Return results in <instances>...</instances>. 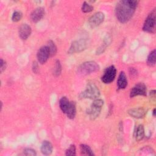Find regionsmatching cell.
I'll list each match as a JSON object with an SVG mask.
<instances>
[{
    "label": "cell",
    "mask_w": 156,
    "mask_h": 156,
    "mask_svg": "<svg viewBox=\"0 0 156 156\" xmlns=\"http://www.w3.org/2000/svg\"><path fill=\"white\" fill-rule=\"evenodd\" d=\"M138 1L136 0H122L119 1L115 7V14L118 20L124 23L133 16Z\"/></svg>",
    "instance_id": "obj_1"
},
{
    "label": "cell",
    "mask_w": 156,
    "mask_h": 156,
    "mask_svg": "<svg viewBox=\"0 0 156 156\" xmlns=\"http://www.w3.org/2000/svg\"><path fill=\"white\" fill-rule=\"evenodd\" d=\"M100 96V91L97 86L93 83H88L86 89L79 94L81 99H96Z\"/></svg>",
    "instance_id": "obj_2"
},
{
    "label": "cell",
    "mask_w": 156,
    "mask_h": 156,
    "mask_svg": "<svg viewBox=\"0 0 156 156\" xmlns=\"http://www.w3.org/2000/svg\"><path fill=\"white\" fill-rule=\"evenodd\" d=\"M99 66L94 61H88L84 62L79 66L77 71L79 74L82 75H87L92 73L98 71Z\"/></svg>",
    "instance_id": "obj_3"
},
{
    "label": "cell",
    "mask_w": 156,
    "mask_h": 156,
    "mask_svg": "<svg viewBox=\"0 0 156 156\" xmlns=\"http://www.w3.org/2000/svg\"><path fill=\"white\" fill-rule=\"evenodd\" d=\"M156 11L155 9L152 10L151 13L147 15L144 21L143 30L145 32L149 33H154L155 30L156 24Z\"/></svg>",
    "instance_id": "obj_4"
},
{
    "label": "cell",
    "mask_w": 156,
    "mask_h": 156,
    "mask_svg": "<svg viewBox=\"0 0 156 156\" xmlns=\"http://www.w3.org/2000/svg\"><path fill=\"white\" fill-rule=\"evenodd\" d=\"M103 105L104 101L101 99H96L93 101L87 112L91 120H94L99 116Z\"/></svg>",
    "instance_id": "obj_5"
},
{
    "label": "cell",
    "mask_w": 156,
    "mask_h": 156,
    "mask_svg": "<svg viewBox=\"0 0 156 156\" xmlns=\"http://www.w3.org/2000/svg\"><path fill=\"white\" fill-rule=\"evenodd\" d=\"M87 41L85 39H79L73 41L68 51L69 54H74L76 52H80L83 51L87 47Z\"/></svg>",
    "instance_id": "obj_6"
},
{
    "label": "cell",
    "mask_w": 156,
    "mask_h": 156,
    "mask_svg": "<svg viewBox=\"0 0 156 156\" xmlns=\"http://www.w3.org/2000/svg\"><path fill=\"white\" fill-rule=\"evenodd\" d=\"M116 74V69L113 65L107 68L104 71L103 76L101 77L102 81L105 83H110L112 82Z\"/></svg>",
    "instance_id": "obj_7"
},
{
    "label": "cell",
    "mask_w": 156,
    "mask_h": 156,
    "mask_svg": "<svg viewBox=\"0 0 156 156\" xmlns=\"http://www.w3.org/2000/svg\"><path fill=\"white\" fill-rule=\"evenodd\" d=\"M105 15L104 13L98 12L93 15L88 20V23L91 28H94L99 26L104 20Z\"/></svg>",
    "instance_id": "obj_8"
},
{
    "label": "cell",
    "mask_w": 156,
    "mask_h": 156,
    "mask_svg": "<svg viewBox=\"0 0 156 156\" xmlns=\"http://www.w3.org/2000/svg\"><path fill=\"white\" fill-rule=\"evenodd\" d=\"M49 56H50V51L47 45L41 46L38 49L37 54L38 61L41 64L45 63Z\"/></svg>",
    "instance_id": "obj_9"
},
{
    "label": "cell",
    "mask_w": 156,
    "mask_h": 156,
    "mask_svg": "<svg viewBox=\"0 0 156 156\" xmlns=\"http://www.w3.org/2000/svg\"><path fill=\"white\" fill-rule=\"evenodd\" d=\"M146 91L147 90L145 84L143 83H138L132 88L130 93V97L133 98L138 95L146 96Z\"/></svg>",
    "instance_id": "obj_10"
},
{
    "label": "cell",
    "mask_w": 156,
    "mask_h": 156,
    "mask_svg": "<svg viewBox=\"0 0 156 156\" xmlns=\"http://www.w3.org/2000/svg\"><path fill=\"white\" fill-rule=\"evenodd\" d=\"M45 13L44 8L39 7L36 8L30 14V19L34 23H37L40 21Z\"/></svg>",
    "instance_id": "obj_11"
},
{
    "label": "cell",
    "mask_w": 156,
    "mask_h": 156,
    "mask_svg": "<svg viewBox=\"0 0 156 156\" xmlns=\"http://www.w3.org/2000/svg\"><path fill=\"white\" fill-rule=\"evenodd\" d=\"M32 30L30 26L27 24H23L19 27L18 34L20 37L23 40H27L31 34Z\"/></svg>",
    "instance_id": "obj_12"
},
{
    "label": "cell",
    "mask_w": 156,
    "mask_h": 156,
    "mask_svg": "<svg viewBox=\"0 0 156 156\" xmlns=\"http://www.w3.org/2000/svg\"><path fill=\"white\" fill-rule=\"evenodd\" d=\"M147 113V110L143 107L131 108L128 110V113L133 118H142Z\"/></svg>",
    "instance_id": "obj_13"
},
{
    "label": "cell",
    "mask_w": 156,
    "mask_h": 156,
    "mask_svg": "<svg viewBox=\"0 0 156 156\" xmlns=\"http://www.w3.org/2000/svg\"><path fill=\"white\" fill-rule=\"evenodd\" d=\"M127 85V80L126 78V74L124 71H121L119 73L117 81V86L119 90L124 89Z\"/></svg>",
    "instance_id": "obj_14"
},
{
    "label": "cell",
    "mask_w": 156,
    "mask_h": 156,
    "mask_svg": "<svg viewBox=\"0 0 156 156\" xmlns=\"http://www.w3.org/2000/svg\"><path fill=\"white\" fill-rule=\"evenodd\" d=\"M52 144L46 140L43 141L41 146V152L43 154L45 155H50L52 152Z\"/></svg>",
    "instance_id": "obj_15"
},
{
    "label": "cell",
    "mask_w": 156,
    "mask_h": 156,
    "mask_svg": "<svg viewBox=\"0 0 156 156\" xmlns=\"http://www.w3.org/2000/svg\"><path fill=\"white\" fill-rule=\"evenodd\" d=\"M112 41V38L109 35H106V37L104 38V41L102 44L99 48H98L97 51H96V54H101L102 52H104V51L105 50L106 48L110 44Z\"/></svg>",
    "instance_id": "obj_16"
},
{
    "label": "cell",
    "mask_w": 156,
    "mask_h": 156,
    "mask_svg": "<svg viewBox=\"0 0 156 156\" xmlns=\"http://www.w3.org/2000/svg\"><path fill=\"white\" fill-rule=\"evenodd\" d=\"M70 105V102L67 99L66 97H62L59 101V105L61 110L64 113H66Z\"/></svg>",
    "instance_id": "obj_17"
},
{
    "label": "cell",
    "mask_w": 156,
    "mask_h": 156,
    "mask_svg": "<svg viewBox=\"0 0 156 156\" xmlns=\"http://www.w3.org/2000/svg\"><path fill=\"white\" fill-rule=\"evenodd\" d=\"M68 118L69 119H74L76 114V103L74 102H70L69 107L66 113Z\"/></svg>",
    "instance_id": "obj_18"
},
{
    "label": "cell",
    "mask_w": 156,
    "mask_h": 156,
    "mask_svg": "<svg viewBox=\"0 0 156 156\" xmlns=\"http://www.w3.org/2000/svg\"><path fill=\"white\" fill-rule=\"evenodd\" d=\"M144 136V129L143 125H139L135 132V140L137 141H141Z\"/></svg>",
    "instance_id": "obj_19"
},
{
    "label": "cell",
    "mask_w": 156,
    "mask_h": 156,
    "mask_svg": "<svg viewBox=\"0 0 156 156\" xmlns=\"http://www.w3.org/2000/svg\"><path fill=\"white\" fill-rule=\"evenodd\" d=\"M156 51L154 49L150 52L147 58V64L150 66H153L155 65L156 62Z\"/></svg>",
    "instance_id": "obj_20"
},
{
    "label": "cell",
    "mask_w": 156,
    "mask_h": 156,
    "mask_svg": "<svg viewBox=\"0 0 156 156\" xmlns=\"http://www.w3.org/2000/svg\"><path fill=\"white\" fill-rule=\"evenodd\" d=\"M81 154L85 155H94V153L90 147L87 144H82L80 145Z\"/></svg>",
    "instance_id": "obj_21"
},
{
    "label": "cell",
    "mask_w": 156,
    "mask_h": 156,
    "mask_svg": "<svg viewBox=\"0 0 156 156\" xmlns=\"http://www.w3.org/2000/svg\"><path fill=\"white\" fill-rule=\"evenodd\" d=\"M47 46H48L50 51V56L52 57L57 53V47L54 43L52 40H49L47 43Z\"/></svg>",
    "instance_id": "obj_22"
},
{
    "label": "cell",
    "mask_w": 156,
    "mask_h": 156,
    "mask_svg": "<svg viewBox=\"0 0 156 156\" xmlns=\"http://www.w3.org/2000/svg\"><path fill=\"white\" fill-rule=\"evenodd\" d=\"M62 72V65L58 60H57L55 65H54V71H53V74L55 76H58Z\"/></svg>",
    "instance_id": "obj_23"
},
{
    "label": "cell",
    "mask_w": 156,
    "mask_h": 156,
    "mask_svg": "<svg viewBox=\"0 0 156 156\" xmlns=\"http://www.w3.org/2000/svg\"><path fill=\"white\" fill-rule=\"evenodd\" d=\"M81 9H82V11L84 13H89L93 10V7L85 1L82 4Z\"/></svg>",
    "instance_id": "obj_24"
},
{
    "label": "cell",
    "mask_w": 156,
    "mask_h": 156,
    "mask_svg": "<svg viewBox=\"0 0 156 156\" xmlns=\"http://www.w3.org/2000/svg\"><path fill=\"white\" fill-rule=\"evenodd\" d=\"M23 16V14L20 11H15L13 13L12 16V20L13 22H18L20 20H21V19L22 18Z\"/></svg>",
    "instance_id": "obj_25"
},
{
    "label": "cell",
    "mask_w": 156,
    "mask_h": 156,
    "mask_svg": "<svg viewBox=\"0 0 156 156\" xmlns=\"http://www.w3.org/2000/svg\"><path fill=\"white\" fill-rule=\"evenodd\" d=\"M65 155H76V147L75 145L71 144L69 147L66 151Z\"/></svg>",
    "instance_id": "obj_26"
},
{
    "label": "cell",
    "mask_w": 156,
    "mask_h": 156,
    "mask_svg": "<svg viewBox=\"0 0 156 156\" xmlns=\"http://www.w3.org/2000/svg\"><path fill=\"white\" fill-rule=\"evenodd\" d=\"M23 154L25 155H32V156H35L37 155V153L35 150L31 149V148H26L24 150Z\"/></svg>",
    "instance_id": "obj_27"
},
{
    "label": "cell",
    "mask_w": 156,
    "mask_h": 156,
    "mask_svg": "<svg viewBox=\"0 0 156 156\" xmlns=\"http://www.w3.org/2000/svg\"><path fill=\"white\" fill-rule=\"evenodd\" d=\"M6 68V62L3 60L1 59V63H0V72L2 73Z\"/></svg>",
    "instance_id": "obj_28"
},
{
    "label": "cell",
    "mask_w": 156,
    "mask_h": 156,
    "mask_svg": "<svg viewBox=\"0 0 156 156\" xmlns=\"http://www.w3.org/2000/svg\"><path fill=\"white\" fill-rule=\"evenodd\" d=\"M32 71L34 73L37 74L38 73L39 69H38V63L36 62H34L33 64H32Z\"/></svg>",
    "instance_id": "obj_29"
},
{
    "label": "cell",
    "mask_w": 156,
    "mask_h": 156,
    "mask_svg": "<svg viewBox=\"0 0 156 156\" xmlns=\"http://www.w3.org/2000/svg\"><path fill=\"white\" fill-rule=\"evenodd\" d=\"M129 73L132 76H135L137 75V71L134 68H129Z\"/></svg>",
    "instance_id": "obj_30"
},
{
    "label": "cell",
    "mask_w": 156,
    "mask_h": 156,
    "mask_svg": "<svg viewBox=\"0 0 156 156\" xmlns=\"http://www.w3.org/2000/svg\"><path fill=\"white\" fill-rule=\"evenodd\" d=\"M150 96L152 98L154 99H155V90H152L150 92Z\"/></svg>",
    "instance_id": "obj_31"
},
{
    "label": "cell",
    "mask_w": 156,
    "mask_h": 156,
    "mask_svg": "<svg viewBox=\"0 0 156 156\" xmlns=\"http://www.w3.org/2000/svg\"><path fill=\"white\" fill-rule=\"evenodd\" d=\"M155 108L153 110V116H155Z\"/></svg>",
    "instance_id": "obj_32"
}]
</instances>
